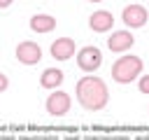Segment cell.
Here are the masks:
<instances>
[{
  "label": "cell",
  "instance_id": "52a82bcc",
  "mask_svg": "<svg viewBox=\"0 0 149 140\" xmlns=\"http://www.w3.org/2000/svg\"><path fill=\"white\" fill-rule=\"evenodd\" d=\"M147 19H149V14H147V9L142 7V5H126L123 7V12H121V21H123V26L128 28V30H135V28H142L144 23H147Z\"/></svg>",
  "mask_w": 149,
  "mask_h": 140
},
{
  "label": "cell",
  "instance_id": "4fadbf2b",
  "mask_svg": "<svg viewBox=\"0 0 149 140\" xmlns=\"http://www.w3.org/2000/svg\"><path fill=\"white\" fill-rule=\"evenodd\" d=\"M7 86H9V79H7V75H5V72H0V93H2V91H7Z\"/></svg>",
  "mask_w": 149,
  "mask_h": 140
},
{
  "label": "cell",
  "instance_id": "5bb4252c",
  "mask_svg": "<svg viewBox=\"0 0 149 140\" xmlns=\"http://www.w3.org/2000/svg\"><path fill=\"white\" fill-rule=\"evenodd\" d=\"M26 140H58L56 135H30V138H26Z\"/></svg>",
  "mask_w": 149,
  "mask_h": 140
},
{
  "label": "cell",
  "instance_id": "8fae6325",
  "mask_svg": "<svg viewBox=\"0 0 149 140\" xmlns=\"http://www.w3.org/2000/svg\"><path fill=\"white\" fill-rule=\"evenodd\" d=\"M28 26H30L33 33L47 35V33H51V30L56 28V19H54L51 14H33L30 21H28Z\"/></svg>",
  "mask_w": 149,
  "mask_h": 140
},
{
  "label": "cell",
  "instance_id": "8992f818",
  "mask_svg": "<svg viewBox=\"0 0 149 140\" xmlns=\"http://www.w3.org/2000/svg\"><path fill=\"white\" fill-rule=\"evenodd\" d=\"M133 44H135V35H133L128 28H123V30H112V35L107 37V49H109L112 54H126V51L133 49Z\"/></svg>",
  "mask_w": 149,
  "mask_h": 140
},
{
  "label": "cell",
  "instance_id": "30bf717a",
  "mask_svg": "<svg viewBox=\"0 0 149 140\" xmlns=\"http://www.w3.org/2000/svg\"><path fill=\"white\" fill-rule=\"evenodd\" d=\"M63 79H65V72L61 68H44L40 75V86L47 91H54V89H61Z\"/></svg>",
  "mask_w": 149,
  "mask_h": 140
},
{
  "label": "cell",
  "instance_id": "2e32d148",
  "mask_svg": "<svg viewBox=\"0 0 149 140\" xmlns=\"http://www.w3.org/2000/svg\"><path fill=\"white\" fill-rule=\"evenodd\" d=\"M86 2H102V0H86Z\"/></svg>",
  "mask_w": 149,
  "mask_h": 140
},
{
  "label": "cell",
  "instance_id": "9c48e42d",
  "mask_svg": "<svg viewBox=\"0 0 149 140\" xmlns=\"http://www.w3.org/2000/svg\"><path fill=\"white\" fill-rule=\"evenodd\" d=\"M74 51H77V47H74L72 37H58L56 42H51V56L56 61H68L74 56Z\"/></svg>",
  "mask_w": 149,
  "mask_h": 140
},
{
  "label": "cell",
  "instance_id": "7c38bea8",
  "mask_svg": "<svg viewBox=\"0 0 149 140\" xmlns=\"http://www.w3.org/2000/svg\"><path fill=\"white\" fill-rule=\"evenodd\" d=\"M137 89H140V93H149V75L137 77Z\"/></svg>",
  "mask_w": 149,
  "mask_h": 140
},
{
  "label": "cell",
  "instance_id": "9a60e30c",
  "mask_svg": "<svg viewBox=\"0 0 149 140\" xmlns=\"http://www.w3.org/2000/svg\"><path fill=\"white\" fill-rule=\"evenodd\" d=\"M12 2H14V0H0V9H7Z\"/></svg>",
  "mask_w": 149,
  "mask_h": 140
},
{
  "label": "cell",
  "instance_id": "7a4b0ae2",
  "mask_svg": "<svg viewBox=\"0 0 149 140\" xmlns=\"http://www.w3.org/2000/svg\"><path fill=\"white\" fill-rule=\"evenodd\" d=\"M142 70H144V61L140 56L126 54V56H119L112 63V79L116 84H130L142 75Z\"/></svg>",
  "mask_w": 149,
  "mask_h": 140
},
{
  "label": "cell",
  "instance_id": "ba28073f",
  "mask_svg": "<svg viewBox=\"0 0 149 140\" xmlns=\"http://www.w3.org/2000/svg\"><path fill=\"white\" fill-rule=\"evenodd\" d=\"M114 14L107 12V9H95L91 16H88V28L93 33H109L114 28Z\"/></svg>",
  "mask_w": 149,
  "mask_h": 140
},
{
  "label": "cell",
  "instance_id": "277c9868",
  "mask_svg": "<svg viewBox=\"0 0 149 140\" xmlns=\"http://www.w3.org/2000/svg\"><path fill=\"white\" fill-rule=\"evenodd\" d=\"M77 65H79L81 72L93 75V72L102 65V51H100L98 47H93V44L81 47V49L77 51Z\"/></svg>",
  "mask_w": 149,
  "mask_h": 140
},
{
  "label": "cell",
  "instance_id": "3957f363",
  "mask_svg": "<svg viewBox=\"0 0 149 140\" xmlns=\"http://www.w3.org/2000/svg\"><path fill=\"white\" fill-rule=\"evenodd\" d=\"M70 107H72V98L68 91H61V89H54V93H49L44 100V110L51 117H65Z\"/></svg>",
  "mask_w": 149,
  "mask_h": 140
},
{
  "label": "cell",
  "instance_id": "6da1fadb",
  "mask_svg": "<svg viewBox=\"0 0 149 140\" xmlns=\"http://www.w3.org/2000/svg\"><path fill=\"white\" fill-rule=\"evenodd\" d=\"M74 96H77V103L86 112H100L109 103V89H107L105 79H100L95 75L79 77L74 84Z\"/></svg>",
  "mask_w": 149,
  "mask_h": 140
},
{
  "label": "cell",
  "instance_id": "5b68a950",
  "mask_svg": "<svg viewBox=\"0 0 149 140\" xmlns=\"http://www.w3.org/2000/svg\"><path fill=\"white\" fill-rule=\"evenodd\" d=\"M14 56H16V61L23 63V65H37V63L42 61V47H40L37 42H33V40H23V42L16 44Z\"/></svg>",
  "mask_w": 149,
  "mask_h": 140
}]
</instances>
